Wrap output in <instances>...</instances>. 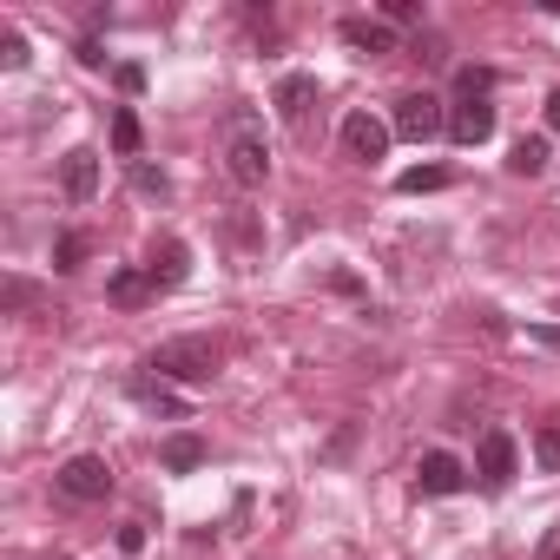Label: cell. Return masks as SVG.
I'll return each mask as SVG.
<instances>
[{
    "label": "cell",
    "instance_id": "obj_1",
    "mask_svg": "<svg viewBox=\"0 0 560 560\" xmlns=\"http://www.w3.org/2000/svg\"><path fill=\"white\" fill-rule=\"evenodd\" d=\"M224 178L237 191H257L270 178V139H264V119L257 113H231L224 119Z\"/></svg>",
    "mask_w": 560,
    "mask_h": 560
},
{
    "label": "cell",
    "instance_id": "obj_2",
    "mask_svg": "<svg viewBox=\"0 0 560 560\" xmlns=\"http://www.w3.org/2000/svg\"><path fill=\"white\" fill-rule=\"evenodd\" d=\"M145 370H159V383H185V389H198V383L218 376V343H211V337H165V343L152 350Z\"/></svg>",
    "mask_w": 560,
    "mask_h": 560
},
{
    "label": "cell",
    "instance_id": "obj_3",
    "mask_svg": "<svg viewBox=\"0 0 560 560\" xmlns=\"http://www.w3.org/2000/svg\"><path fill=\"white\" fill-rule=\"evenodd\" d=\"M389 132H396V139H409V145H429V139H442V132H448V106H442L435 93H402V100H396V113H389Z\"/></svg>",
    "mask_w": 560,
    "mask_h": 560
},
{
    "label": "cell",
    "instance_id": "obj_4",
    "mask_svg": "<svg viewBox=\"0 0 560 560\" xmlns=\"http://www.w3.org/2000/svg\"><path fill=\"white\" fill-rule=\"evenodd\" d=\"M54 488H60L67 501H106L119 481H113V462H106V455H73V462H60Z\"/></svg>",
    "mask_w": 560,
    "mask_h": 560
},
{
    "label": "cell",
    "instance_id": "obj_5",
    "mask_svg": "<svg viewBox=\"0 0 560 560\" xmlns=\"http://www.w3.org/2000/svg\"><path fill=\"white\" fill-rule=\"evenodd\" d=\"M475 475H481L488 488H508V481L521 475V448H514L508 429H481V442H475Z\"/></svg>",
    "mask_w": 560,
    "mask_h": 560
},
{
    "label": "cell",
    "instance_id": "obj_6",
    "mask_svg": "<svg viewBox=\"0 0 560 560\" xmlns=\"http://www.w3.org/2000/svg\"><path fill=\"white\" fill-rule=\"evenodd\" d=\"M389 139H396V132H389L376 113H350V119H343V152H350L357 165H376V159H389Z\"/></svg>",
    "mask_w": 560,
    "mask_h": 560
},
{
    "label": "cell",
    "instance_id": "obj_7",
    "mask_svg": "<svg viewBox=\"0 0 560 560\" xmlns=\"http://www.w3.org/2000/svg\"><path fill=\"white\" fill-rule=\"evenodd\" d=\"M145 277H152V291H159V298L178 291L185 277H191V244H185V237H159L152 257H145Z\"/></svg>",
    "mask_w": 560,
    "mask_h": 560
},
{
    "label": "cell",
    "instance_id": "obj_8",
    "mask_svg": "<svg viewBox=\"0 0 560 560\" xmlns=\"http://www.w3.org/2000/svg\"><path fill=\"white\" fill-rule=\"evenodd\" d=\"M317 73H284V80H277L270 86V106H277V119H284V126H304L311 119V106H317Z\"/></svg>",
    "mask_w": 560,
    "mask_h": 560
},
{
    "label": "cell",
    "instance_id": "obj_9",
    "mask_svg": "<svg viewBox=\"0 0 560 560\" xmlns=\"http://www.w3.org/2000/svg\"><path fill=\"white\" fill-rule=\"evenodd\" d=\"M462 488H468V468H462L448 448H429V455H422V468H416V494L442 501V494H462Z\"/></svg>",
    "mask_w": 560,
    "mask_h": 560
},
{
    "label": "cell",
    "instance_id": "obj_10",
    "mask_svg": "<svg viewBox=\"0 0 560 560\" xmlns=\"http://www.w3.org/2000/svg\"><path fill=\"white\" fill-rule=\"evenodd\" d=\"M60 191H67L73 205H93V198H100V152H93V145H73V152L60 159Z\"/></svg>",
    "mask_w": 560,
    "mask_h": 560
},
{
    "label": "cell",
    "instance_id": "obj_11",
    "mask_svg": "<svg viewBox=\"0 0 560 560\" xmlns=\"http://www.w3.org/2000/svg\"><path fill=\"white\" fill-rule=\"evenodd\" d=\"M337 40L350 54H396V27L389 21H370V14H343L337 21Z\"/></svg>",
    "mask_w": 560,
    "mask_h": 560
},
{
    "label": "cell",
    "instance_id": "obj_12",
    "mask_svg": "<svg viewBox=\"0 0 560 560\" xmlns=\"http://www.w3.org/2000/svg\"><path fill=\"white\" fill-rule=\"evenodd\" d=\"M448 139L455 145H488L494 139V106L488 100H455L448 106Z\"/></svg>",
    "mask_w": 560,
    "mask_h": 560
},
{
    "label": "cell",
    "instance_id": "obj_13",
    "mask_svg": "<svg viewBox=\"0 0 560 560\" xmlns=\"http://www.w3.org/2000/svg\"><path fill=\"white\" fill-rule=\"evenodd\" d=\"M159 291H152V277H145V264H119L113 277H106V304H119V311H139V304H152Z\"/></svg>",
    "mask_w": 560,
    "mask_h": 560
},
{
    "label": "cell",
    "instance_id": "obj_14",
    "mask_svg": "<svg viewBox=\"0 0 560 560\" xmlns=\"http://www.w3.org/2000/svg\"><path fill=\"white\" fill-rule=\"evenodd\" d=\"M205 455H211V448H205V435H191V429H178V435L159 442V468H165V475H191V468H205Z\"/></svg>",
    "mask_w": 560,
    "mask_h": 560
},
{
    "label": "cell",
    "instance_id": "obj_15",
    "mask_svg": "<svg viewBox=\"0 0 560 560\" xmlns=\"http://www.w3.org/2000/svg\"><path fill=\"white\" fill-rule=\"evenodd\" d=\"M113 152H119V159H132V165H139V152H145V126H139V113H132V106H119V113H113Z\"/></svg>",
    "mask_w": 560,
    "mask_h": 560
},
{
    "label": "cell",
    "instance_id": "obj_16",
    "mask_svg": "<svg viewBox=\"0 0 560 560\" xmlns=\"http://www.w3.org/2000/svg\"><path fill=\"white\" fill-rule=\"evenodd\" d=\"M508 172H514V178H540V172H547V132H534V139H514V152H508Z\"/></svg>",
    "mask_w": 560,
    "mask_h": 560
},
{
    "label": "cell",
    "instance_id": "obj_17",
    "mask_svg": "<svg viewBox=\"0 0 560 560\" xmlns=\"http://www.w3.org/2000/svg\"><path fill=\"white\" fill-rule=\"evenodd\" d=\"M448 185H455V172H448V165H409V172L396 178V191H402V198H422V191H448Z\"/></svg>",
    "mask_w": 560,
    "mask_h": 560
},
{
    "label": "cell",
    "instance_id": "obj_18",
    "mask_svg": "<svg viewBox=\"0 0 560 560\" xmlns=\"http://www.w3.org/2000/svg\"><path fill=\"white\" fill-rule=\"evenodd\" d=\"M132 402H145V409H159V416H185V396H178L172 383H152V376H132Z\"/></svg>",
    "mask_w": 560,
    "mask_h": 560
},
{
    "label": "cell",
    "instance_id": "obj_19",
    "mask_svg": "<svg viewBox=\"0 0 560 560\" xmlns=\"http://www.w3.org/2000/svg\"><path fill=\"white\" fill-rule=\"evenodd\" d=\"M86 250H93V244H86V231H60V237H54V270H60V277H73V270L86 264Z\"/></svg>",
    "mask_w": 560,
    "mask_h": 560
},
{
    "label": "cell",
    "instance_id": "obj_20",
    "mask_svg": "<svg viewBox=\"0 0 560 560\" xmlns=\"http://www.w3.org/2000/svg\"><path fill=\"white\" fill-rule=\"evenodd\" d=\"M534 462H540L547 475H560V416H547V422L534 429Z\"/></svg>",
    "mask_w": 560,
    "mask_h": 560
},
{
    "label": "cell",
    "instance_id": "obj_21",
    "mask_svg": "<svg viewBox=\"0 0 560 560\" xmlns=\"http://www.w3.org/2000/svg\"><path fill=\"white\" fill-rule=\"evenodd\" d=\"M126 172H132V191H139V198H172V178H165L159 165L139 159V165H126Z\"/></svg>",
    "mask_w": 560,
    "mask_h": 560
},
{
    "label": "cell",
    "instance_id": "obj_22",
    "mask_svg": "<svg viewBox=\"0 0 560 560\" xmlns=\"http://www.w3.org/2000/svg\"><path fill=\"white\" fill-rule=\"evenodd\" d=\"M455 93H462V100H488V93H494V73H488V67H462V73H455Z\"/></svg>",
    "mask_w": 560,
    "mask_h": 560
},
{
    "label": "cell",
    "instance_id": "obj_23",
    "mask_svg": "<svg viewBox=\"0 0 560 560\" xmlns=\"http://www.w3.org/2000/svg\"><path fill=\"white\" fill-rule=\"evenodd\" d=\"M0 67H8V73H21V67H27V34H21V27L0 34Z\"/></svg>",
    "mask_w": 560,
    "mask_h": 560
},
{
    "label": "cell",
    "instance_id": "obj_24",
    "mask_svg": "<svg viewBox=\"0 0 560 560\" xmlns=\"http://www.w3.org/2000/svg\"><path fill=\"white\" fill-rule=\"evenodd\" d=\"M113 80H119V93H145V67H139V60L113 67Z\"/></svg>",
    "mask_w": 560,
    "mask_h": 560
},
{
    "label": "cell",
    "instance_id": "obj_25",
    "mask_svg": "<svg viewBox=\"0 0 560 560\" xmlns=\"http://www.w3.org/2000/svg\"><path fill=\"white\" fill-rule=\"evenodd\" d=\"M139 547H145V521H126L119 527V553H139Z\"/></svg>",
    "mask_w": 560,
    "mask_h": 560
},
{
    "label": "cell",
    "instance_id": "obj_26",
    "mask_svg": "<svg viewBox=\"0 0 560 560\" xmlns=\"http://www.w3.org/2000/svg\"><path fill=\"white\" fill-rule=\"evenodd\" d=\"M80 67H93V73H100V67H106V47H100V40H93V34H86V40H80Z\"/></svg>",
    "mask_w": 560,
    "mask_h": 560
},
{
    "label": "cell",
    "instance_id": "obj_27",
    "mask_svg": "<svg viewBox=\"0 0 560 560\" xmlns=\"http://www.w3.org/2000/svg\"><path fill=\"white\" fill-rule=\"evenodd\" d=\"M540 113H547V132H560V86L547 93V106H540Z\"/></svg>",
    "mask_w": 560,
    "mask_h": 560
}]
</instances>
